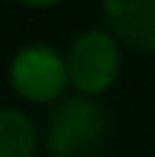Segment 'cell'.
Instances as JSON below:
<instances>
[{
	"mask_svg": "<svg viewBox=\"0 0 155 157\" xmlns=\"http://www.w3.org/2000/svg\"><path fill=\"white\" fill-rule=\"evenodd\" d=\"M108 138V116L94 97H64L53 105L44 124L50 157H97Z\"/></svg>",
	"mask_w": 155,
	"mask_h": 157,
	"instance_id": "6da1fadb",
	"label": "cell"
},
{
	"mask_svg": "<svg viewBox=\"0 0 155 157\" xmlns=\"http://www.w3.org/2000/svg\"><path fill=\"white\" fill-rule=\"evenodd\" d=\"M69 86L83 97H103L122 72V44L108 28H89L78 33L67 52Z\"/></svg>",
	"mask_w": 155,
	"mask_h": 157,
	"instance_id": "7a4b0ae2",
	"label": "cell"
},
{
	"mask_svg": "<svg viewBox=\"0 0 155 157\" xmlns=\"http://www.w3.org/2000/svg\"><path fill=\"white\" fill-rule=\"evenodd\" d=\"M8 83L14 94L31 105H55L64 99L69 86L67 55H61L53 44L31 41L19 47L8 63Z\"/></svg>",
	"mask_w": 155,
	"mask_h": 157,
	"instance_id": "3957f363",
	"label": "cell"
},
{
	"mask_svg": "<svg viewBox=\"0 0 155 157\" xmlns=\"http://www.w3.org/2000/svg\"><path fill=\"white\" fill-rule=\"evenodd\" d=\"M103 19L119 44L155 52V0H103Z\"/></svg>",
	"mask_w": 155,
	"mask_h": 157,
	"instance_id": "277c9868",
	"label": "cell"
},
{
	"mask_svg": "<svg viewBox=\"0 0 155 157\" xmlns=\"http://www.w3.org/2000/svg\"><path fill=\"white\" fill-rule=\"evenodd\" d=\"M39 130L19 108H0V157H36Z\"/></svg>",
	"mask_w": 155,
	"mask_h": 157,
	"instance_id": "5b68a950",
	"label": "cell"
},
{
	"mask_svg": "<svg viewBox=\"0 0 155 157\" xmlns=\"http://www.w3.org/2000/svg\"><path fill=\"white\" fill-rule=\"evenodd\" d=\"M14 3H19V6H25V8L44 11V8H53V6H58V3H64V0H14Z\"/></svg>",
	"mask_w": 155,
	"mask_h": 157,
	"instance_id": "8992f818",
	"label": "cell"
}]
</instances>
